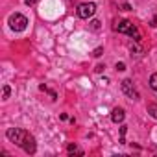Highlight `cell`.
<instances>
[{
    "label": "cell",
    "mask_w": 157,
    "mask_h": 157,
    "mask_svg": "<svg viewBox=\"0 0 157 157\" xmlns=\"http://www.w3.org/2000/svg\"><path fill=\"white\" fill-rule=\"evenodd\" d=\"M115 32H118V33H128V35H131L135 41H139V39H140V35H139L137 28H135V26H133V22H129V21H118V22H117V26H115Z\"/></svg>",
    "instance_id": "obj_1"
},
{
    "label": "cell",
    "mask_w": 157,
    "mask_h": 157,
    "mask_svg": "<svg viewBox=\"0 0 157 157\" xmlns=\"http://www.w3.org/2000/svg\"><path fill=\"white\" fill-rule=\"evenodd\" d=\"M8 24H10V28L13 32H24L26 26H28V19L24 15H21V13H13L10 17V21H8Z\"/></svg>",
    "instance_id": "obj_2"
},
{
    "label": "cell",
    "mask_w": 157,
    "mask_h": 157,
    "mask_svg": "<svg viewBox=\"0 0 157 157\" xmlns=\"http://www.w3.org/2000/svg\"><path fill=\"white\" fill-rule=\"evenodd\" d=\"M26 135H28V133H26L24 129H21V128H10V129L6 131V137H8L11 142H15L17 146H22Z\"/></svg>",
    "instance_id": "obj_3"
},
{
    "label": "cell",
    "mask_w": 157,
    "mask_h": 157,
    "mask_svg": "<svg viewBox=\"0 0 157 157\" xmlns=\"http://www.w3.org/2000/svg\"><path fill=\"white\" fill-rule=\"evenodd\" d=\"M94 13H96V4H93V2H85V4L78 6V17L80 19H89Z\"/></svg>",
    "instance_id": "obj_4"
},
{
    "label": "cell",
    "mask_w": 157,
    "mask_h": 157,
    "mask_svg": "<svg viewBox=\"0 0 157 157\" xmlns=\"http://www.w3.org/2000/svg\"><path fill=\"white\" fill-rule=\"evenodd\" d=\"M122 91H124V94H128L131 100H139V93H137V89H135V85H133L131 80H124V82H122Z\"/></svg>",
    "instance_id": "obj_5"
},
{
    "label": "cell",
    "mask_w": 157,
    "mask_h": 157,
    "mask_svg": "<svg viewBox=\"0 0 157 157\" xmlns=\"http://www.w3.org/2000/svg\"><path fill=\"white\" fill-rule=\"evenodd\" d=\"M26 153H35V150H37V144H35V139L28 133L26 135V139H24V142H22V146H21Z\"/></svg>",
    "instance_id": "obj_6"
},
{
    "label": "cell",
    "mask_w": 157,
    "mask_h": 157,
    "mask_svg": "<svg viewBox=\"0 0 157 157\" xmlns=\"http://www.w3.org/2000/svg\"><path fill=\"white\" fill-rule=\"evenodd\" d=\"M124 117H126V113H124L122 107H115V109L111 111V120H113L115 124H120V122L124 120Z\"/></svg>",
    "instance_id": "obj_7"
},
{
    "label": "cell",
    "mask_w": 157,
    "mask_h": 157,
    "mask_svg": "<svg viewBox=\"0 0 157 157\" xmlns=\"http://www.w3.org/2000/svg\"><path fill=\"white\" fill-rule=\"evenodd\" d=\"M67 151H68V155H83V150L80 146H76V144H68Z\"/></svg>",
    "instance_id": "obj_8"
},
{
    "label": "cell",
    "mask_w": 157,
    "mask_h": 157,
    "mask_svg": "<svg viewBox=\"0 0 157 157\" xmlns=\"http://www.w3.org/2000/svg\"><path fill=\"white\" fill-rule=\"evenodd\" d=\"M150 87H151L153 91H157V72L151 74V78H150Z\"/></svg>",
    "instance_id": "obj_9"
},
{
    "label": "cell",
    "mask_w": 157,
    "mask_h": 157,
    "mask_svg": "<svg viewBox=\"0 0 157 157\" xmlns=\"http://www.w3.org/2000/svg\"><path fill=\"white\" fill-rule=\"evenodd\" d=\"M148 113H150L153 118H157V105H148Z\"/></svg>",
    "instance_id": "obj_10"
},
{
    "label": "cell",
    "mask_w": 157,
    "mask_h": 157,
    "mask_svg": "<svg viewBox=\"0 0 157 157\" xmlns=\"http://www.w3.org/2000/svg\"><path fill=\"white\" fill-rule=\"evenodd\" d=\"M10 93H11L10 85H4V93H2V94H4V100H6V98H10Z\"/></svg>",
    "instance_id": "obj_11"
},
{
    "label": "cell",
    "mask_w": 157,
    "mask_h": 157,
    "mask_svg": "<svg viewBox=\"0 0 157 157\" xmlns=\"http://www.w3.org/2000/svg\"><path fill=\"white\" fill-rule=\"evenodd\" d=\"M117 70H126V65L124 63H117Z\"/></svg>",
    "instance_id": "obj_12"
},
{
    "label": "cell",
    "mask_w": 157,
    "mask_h": 157,
    "mask_svg": "<svg viewBox=\"0 0 157 157\" xmlns=\"http://www.w3.org/2000/svg\"><path fill=\"white\" fill-rule=\"evenodd\" d=\"M24 2H26V6H33V4L37 2V0H24Z\"/></svg>",
    "instance_id": "obj_13"
},
{
    "label": "cell",
    "mask_w": 157,
    "mask_h": 157,
    "mask_svg": "<svg viewBox=\"0 0 157 157\" xmlns=\"http://www.w3.org/2000/svg\"><path fill=\"white\" fill-rule=\"evenodd\" d=\"M94 56H96V57L102 56V48H96V50H94Z\"/></svg>",
    "instance_id": "obj_14"
},
{
    "label": "cell",
    "mask_w": 157,
    "mask_h": 157,
    "mask_svg": "<svg viewBox=\"0 0 157 157\" xmlns=\"http://www.w3.org/2000/svg\"><path fill=\"white\" fill-rule=\"evenodd\" d=\"M98 24H100L98 21H93V28H94V30H98Z\"/></svg>",
    "instance_id": "obj_15"
},
{
    "label": "cell",
    "mask_w": 157,
    "mask_h": 157,
    "mask_svg": "<svg viewBox=\"0 0 157 157\" xmlns=\"http://www.w3.org/2000/svg\"><path fill=\"white\" fill-rule=\"evenodd\" d=\"M104 68H105V67H104V65H98V67H96V72H102V70H104Z\"/></svg>",
    "instance_id": "obj_16"
}]
</instances>
